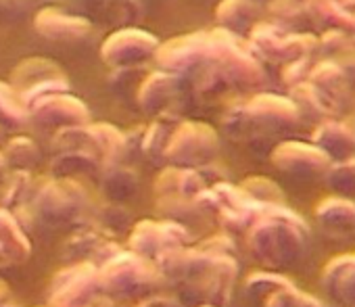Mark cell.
Wrapping results in <instances>:
<instances>
[{
	"instance_id": "obj_1",
	"label": "cell",
	"mask_w": 355,
	"mask_h": 307,
	"mask_svg": "<svg viewBox=\"0 0 355 307\" xmlns=\"http://www.w3.org/2000/svg\"><path fill=\"white\" fill-rule=\"evenodd\" d=\"M253 243L255 251L266 261L274 265L293 263L305 253L307 226L301 222V218L284 211L282 216H274L263 226H259Z\"/></svg>"
},
{
	"instance_id": "obj_2",
	"label": "cell",
	"mask_w": 355,
	"mask_h": 307,
	"mask_svg": "<svg viewBox=\"0 0 355 307\" xmlns=\"http://www.w3.org/2000/svg\"><path fill=\"white\" fill-rule=\"evenodd\" d=\"M322 282L334 301L355 307V255H345L330 261L324 270Z\"/></svg>"
},
{
	"instance_id": "obj_3",
	"label": "cell",
	"mask_w": 355,
	"mask_h": 307,
	"mask_svg": "<svg viewBox=\"0 0 355 307\" xmlns=\"http://www.w3.org/2000/svg\"><path fill=\"white\" fill-rule=\"evenodd\" d=\"M315 218L320 222V228L328 236L347 238L355 234V203L347 199H328L322 201Z\"/></svg>"
},
{
	"instance_id": "obj_4",
	"label": "cell",
	"mask_w": 355,
	"mask_h": 307,
	"mask_svg": "<svg viewBox=\"0 0 355 307\" xmlns=\"http://www.w3.org/2000/svg\"><path fill=\"white\" fill-rule=\"evenodd\" d=\"M328 184L338 193H355V164L332 170V174L328 176Z\"/></svg>"
}]
</instances>
